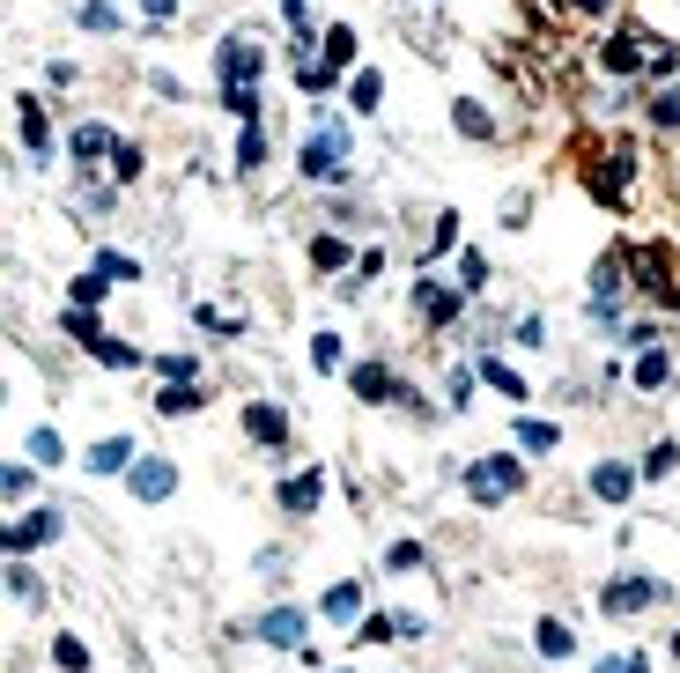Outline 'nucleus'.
Wrapping results in <instances>:
<instances>
[{"mask_svg": "<svg viewBox=\"0 0 680 673\" xmlns=\"http://www.w3.org/2000/svg\"><path fill=\"white\" fill-rule=\"evenodd\" d=\"M215 67H222V89H252L259 67H267V52H259L252 30H230V37H222V52H215Z\"/></svg>", "mask_w": 680, "mask_h": 673, "instance_id": "1", "label": "nucleus"}, {"mask_svg": "<svg viewBox=\"0 0 680 673\" xmlns=\"http://www.w3.org/2000/svg\"><path fill=\"white\" fill-rule=\"evenodd\" d=\"M348 171V134L326 119L318 134H304V178H340Z\"/></svg>", "mask_w": 680, "mask_h": 673, "instance_id": "2", "label": "nucleus"}, {"mask_svg": "<svg viewBox=\"0 0 680 673\" xmlns=\"http://www.w3.org/2000/svg\"><path fill=\"white\" fill-rule=\"evenodd\" d=\"M518 481H525V466H518V459H474V466H466V489H474L481 503L518 496Z\"/></svg>", "mask_w": 680, "mask_h": 673, "instance_id": "3", "label": "nucleus"}, {"mask_svg": "<svg viewBox=\"0 0 680 673\" xmlns=\"http://www.w3.org/2000/svg\"><path fill=\"white\" fill-rule=\"evenodd\" d=\"M666 600V577H614V585H599V614H636Z\"/></svg>", "mask_w": 680, "mask_h": 673, "instance_id": "4", "label": "nucleus"}, {"mask_svg": "<svg viewBox=\"0 0 680 673\" xmlns=\"http://www.w3.org/2000/svg\"><path fill=\"white\" fill-rule=\"evenodd\" d=\"M599 67L607 74H644L651 67V37L644 30H614L607 45H599Z\"/></svg>", "mask_w": 680, "mask_h": 673, "instance_id": "5", "label": "nucleus"}, {"mask_svg": "<svg viewBox=\"0 0 680 673\" xmlns=\"http://www.w3.org/2000/svg\"><path fill=\"white\" fill-rule=\"evenodd\" d=\"M126 481H134L141 503H163L170 489H178V466H170V459H134V466H126Z\"/></svg>", "mask_w": 680, "mask_h": 673, "instance_id": "6", "label": "nucleus"}, {"mask_svg": "<svg viewBox=\"0 0 680 673\" xmlns=\"http://www.w3.org/2000/svg\"><path fill=\"white\" fill-rule=\"evenodd\" d=\"M252 637L274 644V651H296V644H304V614H296V607H274V614H259Z\"/></svg>", "mask_w": 680, "mask_h": 673, "instance_id": "7", "label": "nucleus"}, {"mask_svg": "<svg viewBox=\"0 0 680 673\" xmlns=\"http://www.w3.org/2000/svg\"><path fill=\"white\" fill-rule=\"evenodd\" d=\"M459 296H466V289H444V282H429V274H422V289H414V311H422L429 326H451V319H459Z\"/></svg>", "mask_w": 680, "mask_h": 673, "instance_id": "8", "label": "nucleus"}, {"mask_svg": "<svg viewBox=\"0 0 680 673\" xmlns=\"http://www.w3.org/2000/svg\"><path fill=\"white\" fill-rule=\"evenodd\" d=\"M67 526H60V511H37V518H23V526H8V555H30V548H45V540H60Z\"/></svg>", "mask_w": 680, "mask_h": 673, "instance_id": "9", "label": "nucleus"}, {"mask_svg": "<svg viewBox=\"0 0 680 673\" xmlns=\"http://www.w3.org/2000/svg\"><path fill=\"white\" fill-rule=\"evenodd\" d=\"M318 496H326V474H318V466H311V474H289V481H281V511H296V518L318 511Z\"/></svg>", "mask_w": 680, "mask_h": 673, "instance_id": "10", "label": "nucleus"}, {"mask_svg": "<svg viewBox=\"0 0 680 673\" xmlns=\"http://www.w3.org/2000/svg\"><path fill=\"white\" fill-rule=\"evenodd\" d=\"M244 429H252L259 444H281V437H289V415L267 407V400H252V407H244Z\"/></svg>", "mask_w": 680, "mask_h": 673, "instance_id": "11", "label": "nucleus"}, {"mask_svg": "<svg viewBox=\"0 0 680 673\" xmlns=\"http://www.w3.org/2000/svg\"><path fill=\"white\" fill-rule=\"evenodd\" d=\"M134 459H141V452H134V437H104L82 466H89V474H119V466H134Z\"/></svg>", "mask_w": 680, "mask_h": 673, "instance_id": "12", "label": "nucleus"}, {"mask_svg": "<svg viewBox=\"0 0 680 673\" xmlns=\"http://www.w3.org/2000/svg\"><path fill=\"white\" fill-rule=\"evenodd\" d=\"M15 104H23V111H15V119H23V148H30V156H45V148H52V126H45V104H37V97H15Z\"/></svg>", "mask_w": 680, "mask_h": 673, "instance_id": "13", "label": "nucleus"}, {"mask_svg": "<svg viewBox=\"0 0 680 673\" xmlns=\"http://www.w3.org/2000/svg\"><path fill=\"white\" fill-rule=\"evenodd\" d=\"M348 385H355V400H400V385H392L377 363H355V370H348Z\"/></svg>", "mask_w": 680, "mask_h": 673, "instance_id": "14", "label": "nucleus"}, {"mask_svg": "<svg viewBox=\"0 0 680 673\" xmlns=\"http://www.w3.org/2000/svg\"><path fill=\"white\" fill-rule=\"evenodd\" d=\"M592 193L629 200V148H614V156H607V171H592Z\"/></svg>", "mask_w": 680, "mask_h": 673, "instance_id": "15", "label": "nucleus"}, {"mask_svg": "<svg viewBox=\"0 0 680 673\" xmlns=\"http://www.w3.org/2000/svg\"><path fill=\"white\" fill-rule=\"evenodd\" d=\"M629 481H636V474H629V466H614V459L592 466V496H599V503H621V496H629Z\"/></svg>", "mask_w": 680, "mask_h": 673, "instance_id": "16", "label": "nucleus"}, {"mask_svg": "<svg viewBox=\"0 0 680 673\" xmlns=\"http://www.w3.org/2000/svg\"><path fill=\"white\" fill-rule=\"evenodd\" d=\"M348 104H355V111H377V104H385V74H377V67H363V74L348 82Z\"/></svg>", "mask_w": 680, "mask_h": 673, "instance_id": "17", "label": "nucleus"}, {"mask_svg": "<svg viewBox=\"0 0 680 673\" xmlns=\"http://www.w3.org/2000/svg\"><path fill=\"white\" fill-rule=\"evenodd\" d=\"M156 407H163V415H193V407H200V385H185V378H170V385L156 392Z\"/></svg>", "mask_w": 680, "mask_h": 673, "instance_id": "18", "label": "nucleus"}, {"mask_svg": "<svg viewBox=\"0 0 680 673\" xmlns=\"http://www.w3.org/2000/svg\"><path fill=\"white\" fill-rule=\"evenodd\" d=\"M518 444H525V452H555L562 429H555V422H540V415H525V422H518Z\"/></svg>", "mask_w": 680, "mask_h": 673, "instance_id": "19", "label": "nucleus"}, {"mask_svg": "<svg viewBox=\"0 0 680 673\" xmlns=\"http://www.w3.org/2000/svg\"><path fill=\"white\" fill-rule=\"evenodd\" d=\"M8 600H23V607L45 600V585H37V577L23 570V555H8Z\"/></svg>", "mask_w": 680, "mask_h": 673, "instance_id": "20", "label": "nucleus"}, {"mask_svg": "<svg viewBox=\"0 0 680 673\" xmlns=\"http://www.w3.org/2000/svg\"><path fill=\"white\" fill-rule=\"evenodd\" d=\"M481 378L496 385L503 400H525V378H518V370H510V363H496V355H481Z\"/></svg>", "mask_w": 680, "mask_h": 673, "instance_id": "21", "label": "nucleus"}, {"mask_svg": "<svg viewBox=\"0 0 680 673\" xmlns=\"http://www.w3.org/2000/svg\"><path fill=\"white\" fill-rule=\"evenodd\" d=\"M451 126H459L466 141H488V111H481L474 97H459V104H451Z\"/></svg>", "mask_w": 680, "mask_h": 673, "instance_id": "22", "label": "nucleus"}, {"mask_svg": "<svg viewBox=\"0 0 680 673\" xmlns=\"http://www.w3.org/2000/svg\"><path fill=\"white\" fill-rule=\"evenodd\" d=\"M363 614V585H333L326 592V622H355Z\"/></svg>", "mask_w": 680, "mask_h": 673, "instance_id": "23", "label": "nucleus"}, {"mask_svg": "<svg viewBox=\"0 0 680 673\" xmlns=\"http://www.w3.org/2000/svg\"><path fill=\"white\" fill-rule=\"evenodd\" d=\"M348 60H355V30H348V23H333V30H326V60H318V67H333V74H340Z\"/></svg>", "mask_w": 680, "mask_h": 673, "instance_id": "24", "label": "nucleus"}, {"mask_svg": "<svg viewBox=\"0 0 680 673\" xmlns=\"http://www.w3.org/2000/svg\"><path fill=\"white\" fill-rule=\"evenodd\" d=\"M74 156H82V163L89 156H119V141H111L104 126H74Z\"/></svg>", "mask_w": 680, "mask_h": 673, "instance_id": "25", "label": "nucleus"}, {"mask_svg": "<svg viewBox=\"0 0 680 673\" xmlns=\"http://www.w3.org/2000/svg\"><path fill=\"white\" fill-rule=\"evenodd\" d=\"M666 378H673V363H666L658 348H644V355H636V385H644V392H658Z\"/></svg>", "mask_w": 680, "mask_h": 673, "instance_id": "26", "label": "nucleus"}, {"mask_svg": "<svg viewBox=\"0 0 680 673\" xmlns=\"http://www.w3.org/2000/svg\"><path fill=\"white\" fill-rule=\"evenodd\" d=\"M533 644L547 651V659H570V651H577V637H570L562 622H540V629H533Z\"/></svg>", "mask_w": 680, "mask_h": 673, "instance_id": "27", "label": "nucleus"}, {"mask_svg": "<svg viewBox=\"0 0 680 673\" xmlns=\"http://www.w3.org/2000/svg\"><path fill=\"white\" fill-rule=\"evenodd\" d=\"M89 355H97V363H104V370H134V363H141V348H126V341H111V333H104V341H97V348H89Z\"/></svg>", "mask_w": 680, "mask_h": 673, "instance_id": "28", "label": "nucleus"}, {"mask_svg": "<svg viewBox=\"0 0 680 673\" xmlns=\"http://www.w3.org/2000/svg\"><path fill=\"white\" fill-rule=\"evenodd\" d=\"M459 289H466V296L488 289V252H459Z\"/></svg>", "mask_w": 680, "mask_h": 673, "instance_id": "29", "label": "nucleus"}, {"mask_svg": "<svg viewBox=\"0 0 680 673\" xmlns=\"http://www.w3.org/2000/svg\"><path fill=\"white\" fill-rule=\"evenodd\" d=\"M259 163H267V134L244 126V134H237V171H259Z\"/></svg>", "mask_w": 680, "mask_h": 673, "instance_id": "30", "label": "nucleus"}, {"mask_svg": "<svg viewBox=\"0 0 680 673\" xmlns=\"http://www.w3.org/2000/svg\"><path fill=\"white\" fill-rule=\"evenodd\" d=\"M97 274H104V282H141V259H126V252H97Z\"/></svg>", "mask_w": 680, "mask_h": 673, "instance_id": "31", "label": "nucleus"}, {"mask_svg": "<svg viewBox=\"0 0 680 673\" xmlns=\"http://www.w3.org/2000/svg\"><path fill=\"white\" fill-rule=\"evenodd\" d=\"M636 274H644V296H666V252H636Z\"/></svg>", "mask_w": 680, "mask_h": 673, "instance_id": "32", "label": "nucleus"}, {"mask_svg": "<svg viewBox=\"0 0 680 673\" xmlns=\"http://www.w3.org/2000/svg\"><path fill=\"white\" fill-rule=\"evenodd\" d=\"M429 555H422V540H392L385 548V570H422Z\"/></svg>", "mask_w": 680, "mask_h": 673, "instance_id": "33", "label": "nucleus"}, {"mask_svg": "<svg viewBox=\"0 0 680 673\" xmlns=\"http://www.w3.org/2000/svg\"><path fill=\"white\" fill-rule=\"evenodd\" d=\"M23 452L37 459V466H60L67 452H60V437H52V429H30V444H23Z\"/></svg>", "mask_w": 680, "mask_h": 673, "instance_id": "34", "label": "nucleus"}, {"mask_svg": "<svg viewBox=\"0 0 680 673\" xmlns=\"http://www.w3.org/2000/svg\"><path fill=\"white\" fill-rule=\"evenodd\" d=\"M451 245H459V215H437V230H429V259H437V252H451ZM429 259H422V267H429Z\"/></svg>", "mask_w": 680, "mask_h": 673, "instance_id": "35", "label": "nucleus"}, {"mask_svg": "<svg viewBox=\"0 0 680 673\" xmlns=\"http://www.w3.org/2000/svg\"><path fill=\"white\" fill-rule=\"evenodd\" d=\"M673 459H680V444H673V437H666V444H651V452H644V474H651V481H666V474H673Z\"/></svg>", "mask_w": 680, "mask_h": 673, "instance_id": "36", "label": "nucleus"}, {"mask_svg": "<svg viewBox=\"0 0 680 673\" xmlns=\"http://www.w3.org/2000/svg\"><path fill=\"white\" fill-rule=\"evenodd\" d=\"M355 644H400V629H392L385 614H370V622H355Z\"/></svg>", "mask_w": 680, "mask_h": 673, "instance_id": "37", "label": "nucleus"}, {"mask_svg": "<svg viewBox=\"0 0 680 673\" xmlns=\"http://www.w3.org/2000/svg\"><path fill=\"white\" fill-rule=\"evenodd\" d=\"M222 111H237V119L252 126V111H259V82H252V89H222Z\"/></svg>", "mask_w": 680, "mask_h": 673, "instance_id": "38", "label": "nucleus"}, {"mask_svg": "<svg viewBox=\"0 0 680 673\" xmlns=\"http://www.w3.org/2000/svg\"><path fill=\"white\" fill-rule=\"evenodd\" d=\"M67 333H74V341H82V348H97V341H104V326L89 319V311H74V304H67Z\"/></svg>", "mask_w": 680, "mask_h": 673, "instance_id": "39", "label": "nucleus"}, {"mask_svg": "<svg viewBox=\"0 0 680 673\" xmlns=\"http://www.w3.org/2000/svg\"><path fill=\"white\" fill-rule=\"evenodd\" d=\"M651 126H680V89H658L651 97Z\"/></svg>", "mask_w": 680, "mask_h": 673, "instance_id": "40", "label": "nucleus"}, {"mask_svg": "<svg viewBox=\"0 0 680 673\" xmlns=\"http://www.w3.org/2000/svg\"><path fill=\"white\" fill-rule=\"evenodd\" d=\"M97 296H104V274H97V267H89V274H74V311H89Z\"/></svg>", "mask_w": 680, "mask_h": 673, "instance_id": "41", "label": "nucleus"}, {"mask_svg": "<svg viewBox=\"0 0 680 673\" xmlns=\"http://www.w3.org/2000/svg\"><path fill=\"white\" fill-rule=\"evenodd\" d=\"M311 259L318 267H348V245H340V237H311Z\"/></svg>", "mask_w": 680, "mask_h": 673, "instance_id": "42", "label": "nucleus"}, {"mask_svg": "<svg viewBox=\"0 0 680 673\" xmlns=\"http://www.w3.org/2000/svg\"><path fill=\"white\" fill-rule=\"evenodd\" d=\"M52 659H60L67 673H82V666H89V644H74V637H60V644H52Z\"/></svg>", "mask_w": 680, "mask_h": 673, "instance_id": "43", "label": "nucleus"}, {"mask_svg": "<svg viewBox=\"0 0 680 673\" xmlns=\"http://www.w3.org/2000/svg\"><path fill=\"white\" fill-rule=\"evenodd\" d=\"M0 489H8V503H23V496L37 489V474H30V466H8V481H0Z\"/></svg>", "mask_w": 680, "mask_h": 673, "instance_id": "44", "label": "nucleus"}, {"mask_svg": "<svg viewBox=\"0 0 680 673\" xmlns=\"http://www.w3.org/2000/svg\"><path fill=\"white\" fill-rule=\"evenodd\" d=\"M111 163H119V178H126V185L141 178V148H134V141H119V156H111Z\"/></svg>", "mask_w": 680, "mask_h": 673, "instance_id": "45", "label": "nucleus"}, {"mask_svg": "<svg viewBox=\"0 0 680 673\" xmlns=\"http://www.w3.org/2000/svg\"><path fill=\"white\" fill-rule=\"evenodd\" d=\"M311 363H318V370L340 363V341H333V333H318V341H311Z\"/></svg>", "mask_w": 680, "mask_h": 673, "instance_id": "46", "label": "nucleus"}, {"mask_svg": "<svg viewBox=\"0 0 680 673\" xmlns=\"http://www.w3.org/2000/svg\"><path fill=\"white\" fill-rule=\"evenodd\" d=\"M170 8H178V0H148V15H170Z\"/></svg>", "mask_w": 680, "mask_h": 673, "instance_id": "47", "label": "nucleus"}, {"mask_svg": "<svg viewBox=\"0 0 680 673\" xmlns=\"http://www.w3.org/2000/svg\"><path fill=\"white\" fill-rule=\"evenodd\" d=\"M570 8H584V15H592V8H607V0H570Z\"/></svg>", "mask_w": 680, "mask_h": 673, "instance_id": "48", "label": "nucleus"}, {"mask_svg": "<svg viewBox=\"0 0 680 673\" xmlns=\"http://www.w3.org/2000/svg\"><path fill=\"white\" fill-rule=\"evenodd\" d=\"M621 673H651V666H644V659H629V666H621Z\"/></svg>", "mask_w": 680, "mask_h": 673, "instance_id": "49", "label": "nucleus"}, {"mask_svg": "<svg viewBox=\"0 0 680 673\" xmlns=\"http://www.w3.org/2000/svg\"><path fill=\"white\" fill-rule=\"evenodd\" d=\"M673 659H680V637H673Z\"/></svg>", "mask_w": 680, "mask_h": 673, "instance_id": "50", "label": "nucleus"}]
</instances>
